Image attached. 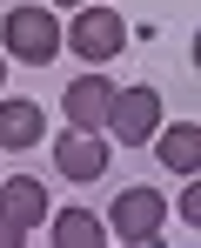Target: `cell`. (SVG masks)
<instances>
[{
	"instance_id": "cell-1",
	"label": "cell",
	"mask_w": 201,
	"mask_h": 248,
	"mask_svg": "<svg viewBox=\"0 0 201 248\" xmlns=\"http://www.w3.org/2000/svg\"><path fill=\"white\" fill-rule=\"evenodd\" d=\"M0 41L14 61H27V67H47L54 54H61V20L47 14V7H7V20H0Z\"/></svg>"
},
{
	"instance_id": "cell-2",
	"label": "cell",
	"mask_w": 201,
	"mask_h": 248,
	"mask_svg": "<svg viewBox=\"0 0 201 248\" xmlns=\"http://www.w3.org/2000/svg\"><path fill=\"white\" fill-rule=\"evenodd\" d=\"M161 221H168V202L155 188H121V202L108 208V235L114 242H155Z\"/></svg>"
},
{
	"instance_id": "cell-3",
	"label": "cell",
	"mask_w": 201,
	"mask_h": 248,
	"mask_svg": "<svg viewBox=\"0 0 201 248\" xmlns=\"http://www.w3.org/2000/svg\"><path fill=\"white\" fill-rule=\"evenodd\" d=\"M108 127H114V141H121V148H141V141H155V127H161V94H155V87H127V94L114 87Z\"/></svg>"
},
{
	"instance_id": "cell-4",
	"label": "cell",
	"mask_w": 201,
	"mask_h": 248,
	"mask_svg": "<svg viewBox=\"0 0 201 248\" xmlns=\"http://www.w3.org/2000/svg\"><path fill=\"white\" fill-rule=\"evenodd\" d=\"M61 41L74 47V54H87V61H108V54H121L127 27H121V14H114V7H80V14H74V27H67Z\"/></svg>"
},
{
	"instance_id": "cell-5",
	"label": "cell",
	"mask_w": 201,
	"mask_h": 248,
	"mask_svg": "<svg viewBox=\"0 0 201 248\" xmlns=\"http://www.w3.org/2000/svg\"><path fill=\"white\" fill-rule=\"evenodd\" d=\"M54 168L67 174V181H101L108 174V141L101 134H61V148H54Z\"/></svg>"
},
{
	"instance_id": "cell-6",
	"label": "cell",
	"mask_w": 201,
	"mask_h": 248,
	"mask_svg": "<svg viewBox=\"0 0 201 248\" xmlns=\"http://www.w3.org/2000/svg\"><path fill=\"white\" fill-rule=\"evenodd\" d=\"M108 108H114V87L101 81V74H80V81L67 87V127H80V134L108 127Z\"/></svg>"
},
{
	"instance_id": "cell-7",
	"label": "cell",
	"mask_w": 201,
	"mask_h": 248,
	"mask_svg": "<svg viewBox=\"0 0 201 248\" xmlns=\"http://www.w3.org/2000/svg\"><path fill=\"white\" fill-rule=\"evenodd\" d=\"M0 215H7V221H20V228H34L40 215H47V188L27 181V174H14V181L0 188Z\"/></svg>"
},
{
	"instance_id": "cell-8",
	"label": "cell",
	"mask_w": 201,
	"mask_h": 248,
	"mask_svg": "<svg viewBox=\"0 0 201 248\" xmlns=\"http://www.w3.org/2000/svg\"><path fill=\"white\" fill-rule=\"evenodd\" d=\"M155 155H161V168L195 174V168H201V127H195V121H174L168 134H161V148H155Z\"/></svg>"
},
{
	"instance_id": "cell-9",
	"label": "cell",
	"mask_w": 201,
	"mask_h": 248,
	"mask_svg": "<svg viewBox=\"0 0 201 248\" xmlns=\"http://www.w3.org/2000/svg\"><path fill=\"white\" fill-rule=\"evenodd\" d=\"M40 141V108L34 101H0V148H34Z\"/></svg>"
},
{
	"instance_id": "cell-10",
	"label": "cell",
	"mask_w": 201,
	"mask_h": 248,
	"mask_svg": "<svg viewBox=\"0 0 201 248\" xmlns=\"http://www.w3.org/2000/svg\"><path fill=\"white\" fill-rule=\"evenodd\" d=\"M54 242L61 248H101L108 242V221L87 215V208H67V215H54Z\"/></svg>"
},
{
	"instance_id": "cell-11",
	"label": "cell",
	"mask_w": 201,
	"mask_h": 248,
	"mask_svg": "<svg viewBox=\"0 0 201 248\" xmlns=\"http://www.w3.org/2000/svg\"><path fill=\"white\" fill-rule=\"evenodd\" d=\"M27 242V228H20V221H7V215H0V248H20Z\"/></svg>"
},
{
	"instance_id": "cell-12",
	"label": "cell",
	"mask_w": 201,
	"mask_h": 248,
	"mask_svg": "<svg viewBox=\"0 0 201 248\" xmlns=\"http://www.w3.org/2000/svg\"><path fill=\"white\" fill-rule=\"evenodd\" d=\"M54 7H87V0H54Z\"/></svg>"
},
{
	"instance_id": "cell-13",
	"label": "cell",
	"mask_w": 201,
	"mask_h": 248,
	"mask_svg": "<svg viewBox=\"0 0 201 248\" xmlns=\"http://www.w3.org/2000/svg\"><path fill=\"white\" fill-rule=\"evenodd\" d=\"M0 74H7V54H0Z\"/></svg>"
}]
</instances>
